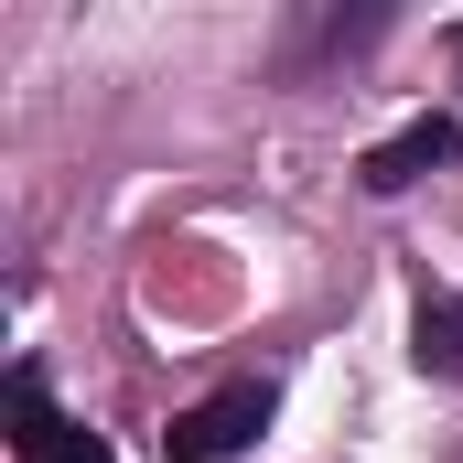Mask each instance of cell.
Instances as JSON below:
<instances>
[{
	"mask_svg": "<svg viewBox=\"0 0 463 463\" xmlns=\"http://www.w3.org/2000/svg\"><path fill=\"white\" fill-rule=\"evenodd\" d=\"M453 162V118H410L399 140H377L366 162H355V184L366 194H399V184H420V173H442Z\"/></svg>",
	"mask_w": 463,
	"mask_h": 463,
	"instance_id": "cell-3",
	"label": "cell"
},
{
	"mask_svg": "<svg viewBox=\"0 0 463 463\" xmlns=\"http://www.w3.org/2000/svg\"><path fill=\"white\" fill-rule=\"evenodd\" d=\"M11 453L22 463H109V442L43 399V366H11Z\"/></svg>",
	"mask_w": 463,
	"mask_h": 463,
	"instance_id": "cell-2",
	"label": "cell"
},
{
	"mask_svg": "<svg viewBox=\"0 0 463 463\" xmlns=\"http://www.w3.org/2000/svg\"><path fill=\"white\" fill-rule=\"evenodd\" d=\"M269 420V377H237V388H216V399H194L173 431H162V453L173 463H227L248 431Z\"/></svg>",
	"mask_w": 463,
	"mask_h": 463,
	"instance_id": "cell-1",
	"label": "cell"
},
{
	"mask_svg": "<svg viewBox=\"0 0 463 463\" xmlns=\"http://www.w3.org/2000/svg\"><path fill=\"white\" fill-rule=\"evenodd\" d=\"M410 335H420V377H463V302L453 291H420V324H410Z\"/></svg>",
	"mask_w": 463,
	"mask_h": 463,
	"instance_id": "cell-4",
	"label": "cell"
}]
</instances>
